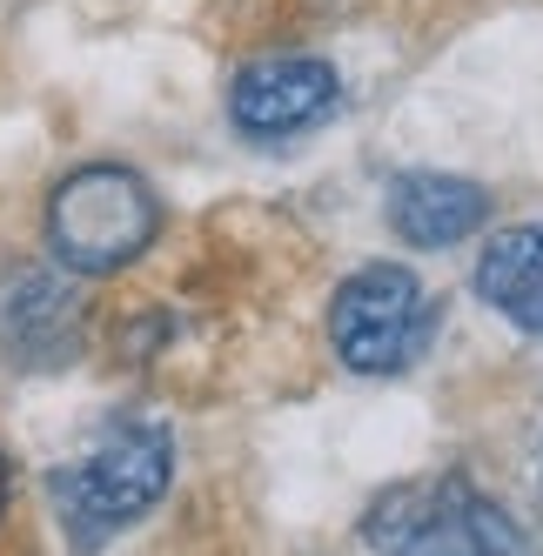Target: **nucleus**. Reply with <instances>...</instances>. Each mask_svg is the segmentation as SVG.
<instances>
[{
    "mask_svg": "<svg viewBox=\"0 0 543 556\" xmlns=\"http://www.w3.org/2000/svg\"><path fill=\"white\" fill-rule=\"evenodd\" d=\"M154 235H162V202L122 162H88L48 194V242L67 275L128 268Z\"/></svg>",
    "mask_w": 543,
    "mask_h": 556,
    "instance_id": "nucleus-1",
    "label": "nucleus"
},
{
    "mask_svg": "<svg viewBox=\"0 0 543 556\" xmlns=\"http://www.w3.org/2000/svg\"><path fill=\"white\" fill-rule=\"evenodd\" d=\"M175 476V435L162 422H135V429H114L94 456H81L74 469L54 476V503H61V523L74 549H101L108 536H122L128 523L162 503Z\"/></svg>",
    "mask_w": 543,
    "mask_h": 556,
    "instance_id": "nucleus-2",
    "label": "nucleus"
},
{
    "mask_svg": "<svg viewBox=\"0 0 543 556\" xmlns=\"http://www.w3.org/2000/svg\"><path fill=\"white\" fill-rule=\"evenodd\" d=\"M369 536L390 556H530L523 530L503 516V503L470 490L463 476L382 496L369 516Z\"/></svg>",
    "mask_w": 543,
    "mask_h": 556,
    "instance_id": "nucleus-3",
    "label": "nucleus"
},
{
    "mask_svg": "<svg viewBox=\"0 0 543 556\" xmlns=\"http://www.w3.org/2000/svg\"><path fill=\"white\" fill-rule=\"evenodd\" d=\"M422 336H430V295H422V282L396 262L356 268L329 302V342L356 376L409 369Z\"/></svg>",
    "mask_w": 543,
    "mask_h": 556,
    "instance_id": "nucleus-4",
    "label": "nucleus"
},
{
    "mask_svg": "<svg viewBox=\"0 0 543 556\" xmlns=\"http://www.w3.org/2000/svg\"><path fill=\"white\" fill-rule=\"evenodd\" d=\"M336 108V67L316 54H268L249 61L228 88V122H236L249 141H282L316 128Z\"/></svg>",
    "mask_w": 543,
    "mask_h": 556,
    "instance_id": "nucleus-5",
    "label": "nucleus"
},
{
    "mask_svg": "<svg viewBox=\"0 0 543 556\" xmlns=\"http://www.w3.org/2000/svg\"><path fill=\"white\" fill-rule=\"evenodd\" d=\"M0 342L14 363H61L81 342V289L67 268H21L0 289Z\"/></svg>",
    "mask_w": 543,
    "mask_h": 556,
    "instance_id": "nucleus-6",
    "label": "nucleus"
},
{
    "mask_svg": "<svg viewBox=\"0 0 543 556\" xmlns=\"http://www.w3.org/2000/svg\"><path fill=\"white\" fill-rule=\"evenodd\" d=\"M490 222V194L463 175L416 168L390 188V228L409 249H456L463 235H477Z\"/></svg>",
    "mask_w": 543,
    "mask_h": 556,
    "instance_id": "nucleus-7",
    "label": "nucleus"
},
{
    "mask_svg": "<svg viewBox=\"0 0 543 556\" xmlns=\"http://www.w3.org/2000/svg\"><path fill=\"white\" fill-rule=\"evenodd\" d=\"M477 295L510 329L543 336V228H496L477 255Z\"/></svg>",
    "mask_w": 543,
    "mask_h": 556,
    "instance_id": "nucleus-8",
    "label": "nucleus"
},
{
    "mask_svg": "<svg viewBox=\"0 0 543 556\" xmlns=\"http://www.w3.org/2000/svg\"><path fill=\"white\" fill-rule=\"evenodd\" d=\"M0 509H8V463H0Z\"/></svg>",
    "mask_w": 543,
    "mask_h": 556,
    "instance_id": "nucleus-9",
    "label": "nucleus"
}]
</instances>
